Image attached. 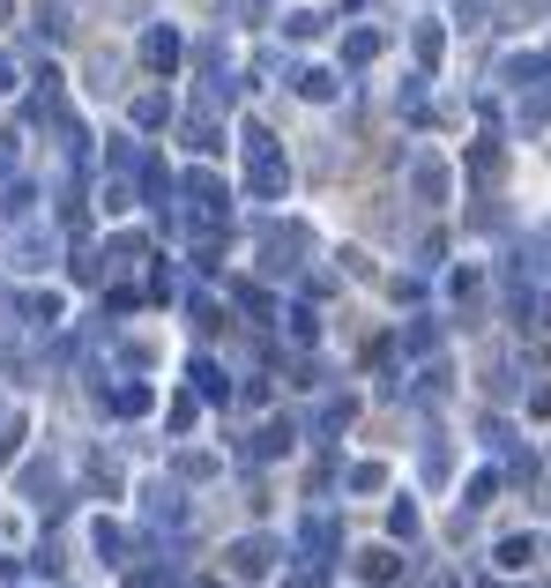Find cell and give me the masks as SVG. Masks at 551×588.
Wrapping results in <instances>:
<instances>
[{
  "mask_svg": "<svg viewBox=\"0 0 551 588\" xmlns=\"http://www.w3.org/2000/svg\"><path fill=\"white\" fill-rule=\"evenodd\" d=\"M358 574H366V581H395V551H366Z\"/></svg>",
  "mask_w": 551,
  "mask_h": 588,
  "instance_id": "9",
  "label": "cell"
},
{
  "mask_svg": "<svg viewBox=\"0 0 551 588\" xmlns=\"http://www.w3.org/2000/svg\"><path fill=\"white\" fill-rule=\"evenodd\" d=\"M187 149H202V157H209V149H216V127L209 120H187Z\"/></svg>",
  "mask_w": 551,
  "mask_h": 588,
  "instance_id": "14",
  "label": "cell"
},
{
  "mask_svg": "<svg viewBox=\"0 0 551 588\" xmlns=\"http://www.w3.org/2000/svg\"><path fill=\"white\" fill-rule=\"evenodd\" d=\"M381 52V31H350V45H343V60H373Z\"/></svg>",
  "mask_w": 551,
  "mask_h": 588,
  "instance_id": "10",
  "label": "cell"
},
{
  "mask_svg": "<svg viewBox=\"0 0 551 588\" xmlns=\"http://www.w3.org/2000/svg\"><path fill=\"white\" fill-rule=\"evenodd\" d=\"M268 566H276V544H239L231 551V574H239V581H261Z\"/></svg>",
  "mask_w": 551,
  "mask_h": 588,
  "instance_id": "3",
  "label": "cell"
},
{
  "mask_svg": "<svg viewBox=\"0 0 551 588\" xmlns=\"http://www.w3.org/2000/svg\"><path fill=\"white\" fill-rule=\"evenodd\" d=\"M0 89H15V68H8V60H0Z\"/></svg>",
  "mask_w": 551,
  "mask_h": 588,
  "instance_id": "17",
  "label": "cell"
},
{
  "mask_svg": "<svg viewBox=\"0 0 551 588\" xmlns=\"http://www.w3.org/2000/svg\"><path fill=\"white\" fill-rule=\"evenodd\" d=\"M0 216H8V224L31 216V187H8V194H0Z\"/></svg>",
  "mask_w": 551,
  "mask_h": 588,
  "instance_id": "13",
  "label": "cell"
},
{
  "mask_svg": "<svg viewBox=\"0 0 551 588\" xmlns=\"http://www.w3.org/2000/svg\"><path fill=\"white\" fill-rule=\"evenodd\" d=\"M194 395H202V403H224V373H216L209 358H202V365H194Z\"/></svg>",
  "mask_w": 551,
  "mask_h": 588,
  "instance_id": "8",
  "label": "cell"
},
{
  "mask_svg": "<svg viewBox=\"0 0 551 588\" xmlns=\"http://www.w3.org/2000/svg\"><path fill=\"white\" fill-rule=\"evenodd\" d=\"M15 171V134H0V179Z\"/></svg>",
  "mask_w": 551,
  "mask_h": 588,
  "instance_id": "16",
  "label": "cell"
},
{
  "mask_svg": "<svg viewBox=\"0 0 551 588\" xmlns=\"http://www.w3.org/2000/svg\"><path fill=\"white\" fill-rule=\"evenodd\" d=\"M529 559H537L529 537H507V544H500V566H529Z\"/></svg>",
  "mask_w": 551,
  "mask_h": 588,
  "instance_id": "12",
  "label": "cell"
},
{
  "mask_svg": "<svg viewBox=\"0 0 551 588\" xmlns=\"http://www.w3.org/2000/svg\"><path fill=\"white\" fill-rule=\"evenodd\" d=\"M23 313H31V321H38V328H45V321L60 313V298H52V291H38V298H23Z\"/></svg>",
  "mask_w": 551,
  "mask_h": 588,
  "instance_id": "15",
  "label": "cell"
},
{
  "mask_svg": "<svg viewBox=\"0 0 551 588\" xmlns=\"http://www.w3.org/2000/svg\"><path fill=\"white\" fill-rule=\"evenodd\" d=\"M247 179H254V194L261 202H276L284 194V157H276V134H247Z\"/></svg>",
  "mask_w": 551,
  "mask_h": 588,
  "instance_id": "1",
  "label": "cell"
},
{
  "mask_svg": "<svg viewBox=\"0 0 551 588\" xmlns=\"http://www.w3.org/2000/svg\"><path fill=\"white\" fill-rule=\"evenodd\" d=\"M142 60H149V68H179V38H171V31H149V38H142Z\"/></svg>",
  "mask_w": 551,
  "mask_h": 588,
  "instance_id": "5",
  "label": "cell"
},
{
  "mask_svg": "<svg viewBox=\"0 0 551 588\" xmlns=\"http://www.w3.org/2000/svg\"><path fill=\"white\" fill-rule=\"evenodd\" d=\"M89 544L105 551V559H120V551H128V537H120V529H112V521H97V529H89Z\"/></svg>",
  "mask_w": 551,
  "mask_h": 588,
  "instance_id": "11",
  "label": "cell"
},
{
  "mask_svg": "<svg viewBox=\"0 0 551 588\" xmlns=\"http://www.w3.org/2000/svg\"><path fill=\"white\" fill-rule=\"evenodd\" d=\"M410 179H418L424 202H447V165H440V157H418V171H410Z\"/></svg>",
  "mask_w": 551,
  "mask_h": 588,
  "instance_id": "4",
  "label": "cell"
},
{
  "mask_svg": "<svg viewBox=\"0 0 551 588\" xmlns=\"http://www.w3.org/2000/svg\"><path fill=\"white\" fill-rule=\"evenodd\" d=\"M298 97L328 105V97H336V75H328V68H306V75H298Z\"/></svg>",
  "mask_w": 551,
  "mask_h": 588,
  "instance_id": "6",
  "label": "cell"
},
{
  "mask_svg": "<svg viewBox=\"0 0 551 588\" xmlns=\"http://www.w3.org/2000/svg\"><path fill=\"white\" fill-rule=\"evenodd\" d=\"M112 410H120V418H142V410H149V387H142V380H134V387H112Z\"/></svg>",
  "mask_w": 551,
  "mask_h": 588,
  "instance_id": "7",
  "label": "cell"
},
{
  "mask_svg": "<svg viewBox=\"0 0 551 588\" xmlns=\"http://www.w3.org/2000/svg\"><path fill=\"white\" fill-rule=\"evenodd\" d=\"M187 202H194L202 224H216V216H224V187H216L209 171H194V179H187Z\"/></svg>",
  "mask_w": 551,
  "mask_h": 588,
  "instance_id": "2",
  "label": "cell"
}]
</instances>
